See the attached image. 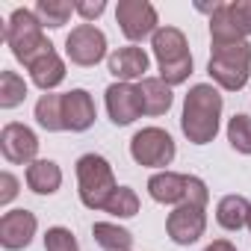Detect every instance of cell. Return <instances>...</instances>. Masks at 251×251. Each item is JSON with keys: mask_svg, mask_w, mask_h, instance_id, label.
Listing matches in <instances>:
<instances>
[{"mask_svg": "<svg viewBox=\"0 0 251 251\" xmlns=\"http://www.w3.org/2000/svg\"><path fill=\"white\" fill-rule=\"evenodd\" d=\"M219 118H222V95L210 83H198L189 89L183 100V115H180V127L183 136L192 145H207L219 133Z\"/></svg>", "mask_w": 251, "mask_h": 251, "instance_id": "cell-1", "label": "cell"}, {"mask_svg": "<svg viewBox=\"0 0 251 251\" xmlns=\"http://www.w3.org/2000/svg\"><path fill=\"white\" fill-rule=\"evenodd\" d=\"M157 65H160V80L166 86H180L192 74V53L186 45V36L177 27H160L151 39Z\"/></svg>", "mask_w": 251, "mask_h": 251, "instance_id": "cell-2", "label": "cell"}, {"mask_svg": "<svg viewBox=\"0 0 251 251\" xmlns=\"http://www.w3.org/2000/svg\"><path fill=\"white\" fill-rule=\"evenodd\" d=\"M3 42L12 48V56H15L18 62H24L27 68H30L42 53L53 50V45H50V42L45 39V33H42V24H39L36 12H30V9H15V12L9 15V24H6V30H3Z\"/></svg>", "mask_w": 251, "mask_h": 251, "instance_id": "cell-3", "label": "cell"}, {"mask_svg": "<svg viewBox=\"0 0 251 251\" xmlns=\"http://www.w3.org/2000/svg\"><path fill=\"white\" fill-rule=\"evenodd\" d=\"M77 183H80V201L89 210H106V201L118 189L112 166L100 154H83L77 160Z\"/></svg>", "mask_w": 251, "mask_h": 251, "instance_id": "cell-4", "label": "cell"}, {"mask_svg": "<svg viewBox=\"0 0 251 251\" xmlns=\"http://www.w3.org/2000/svg\"><path fill=\"white\" fill-rule=\"evenodd\" d=\"M207 74L222 89L239 92L251 74V45L239 42V45H227V48H213L210 62H207Z\"/></svg>", "mask_w": 251, "mask_h": 251, "instance_id": "cell-5", "label": "cell"}, {"mask_svg": "<svg viewBox=\"0 0 251 251\" xmlns=\"http://www.w3.org/2000/svg\"><path fill=\"white\" fill-rule=\"evenodd\" d=\"M148 192L154 201L160 204H201L207 207L210 201V192H207V183L195 175H177V172H160L148 180Z\"/></svg>", "mask_w": 251, "mask_h": 251, "instance_id": "cell-6", "label": "cell"}, {"mask_svg": "<svg viewBox=\"0 0 251 251\" xmlns=\"http://www.w3.org/2000/svg\"><path fill=\"white\" fill-rule=\"evenodd\" d=\"M130 157L139 166L148 169H163L175 160V139L163 127H142L130 139Z\"/></svg>", "mask_w": 251, "mask_h": 251, "instance_id": "cell-7", "label": "cell"}, {"mask_svg": "<svg viewBox=\"0 0 251 251\" xmlns=\"http://www.w3.org/2000/svg\"><path fill=\"white\" fill-rule=\"evenodd\" d=\"M115 21L121 27V33L130 42H142V39H154L157 27V9L148 0H121L115 6Z\"/></svg>", "mask_w": 251, "mask_h": 251, "instance_id": "cell-8", "label": "cell"}, {"mask_svg": "<svg viewBox=\"0 0 251 251\" xmlns=\"http://www.w3.org/2000/svg\"><path fill=\"white\" fill-rule=\"evenodd\" d=\"M65 53L74 65H83V68H92L103 59L106 53V36L95 27V24H80L68 33L65 39Z\"/></svg>", "mask_w": 251, "mask_h": 251, "instance_id": "cell-9", "label": "cell"}, {"mask_svg": "<svg viewBox=\"0 0 251 251\" xmlns=\"http://www.w3.org/2000/svg\"><path fill=\"white\" fill-rule=\"evenodd\" d=\"M204 227H207V213L201 204H180L169 213L166 219V230H169V239L177 242V245H192L204 236Z\"/></svg>", "mask_w": 251, "mask_h": 251, "instance_id": "cell-10", "label": "cell"}, {"mask_svg": "<svg viewBox=\"0 0 251 251\" xmlns=\"http://www.w3.org/2000/svg\"><path fill=\"white\" fill-rule=\"evenodd\" d=\"M0 151H3V157L9 163H15V166H30V163H36L39 139L27 124L9 121L6 127L0 130Z\"/></svg>", "mask_w": 251, "mask_h": 251, "instance_id": "cell-11", "label": "cell"}, {"mask_svg": "<svg viewBox=\"0 0 251 251\" xmlns=\"http://www.w3.org/2000/svg\"><path fill=\"white\" fill-rule=\"evenodd\" d=\"M36 227H39V222L30 210H9L0 219V245L6 251H21L33 242Z\"/></svg>", "mask_w": 251, "mask_h": 251, "instance_id": "cell-12", "label": "cell"}, {"mask_svg": "<svg viewBox=\"0 0 251 251\" xmlns=\"http://www.w3.org/2000/svg\"><path fill=\"white\" fill-rule=\"evenodd\" d=\"M106 112L112 118V124L124 127L133 124L142 115V100H139V89L130 83H112L106 89Z\"/></svg>", "mask_w": 251, "mask_h": 251, "instance_id": "cell-13", "label": "cell"}, {"mask_svg": "<svg viewBox=\"0 0 251 251\" xmlns=\"http://www.w3.org/2000/svg\"><path fill=\"white\" fill-rule=\"evenodd\" d=\"M98 112H95V100L86 89H71L62 95V121H65V130L71 133H83L95 124Z\"/></svg>", "mask_w": 251, "mask_h": 251, "instance_id": "cell-14", "label": "cell"}, {"mask_svg": "<svg viewBox=\"0 0 251 251\" xmlns=\"http://www.w3.org/2000/svg\"><path fill=\"white\" fill-rule=\"evenodd\" d=\"M109 74L118 80V83H130V80H145V71H148V53L142 48H118L112 56H109Z\"/></svg>", "mask_w": 251, "mask_h": 251, "instance_id": "cell-15", "label": "cell"}, {"mask_svg": "<svg viewBox=\"0 0 251 251\" xmlns=\"http://www.w3.org/2000/svg\"><path fill=\"white\" fill-rule=\"evenodd\" d=\"M30 77H33V83L39 86V89H45V92H50V89H56L62 80H65V62L59 59V53L56 50H48V53H42L30 68Z\"/></svg>", "mask_w": 251, "mask_h": 251, "instance_id": "cell-16", "label": "cell"}, {"mask_svg": "<svg viewBox=\"0 0 251 251\" xmlns=\"http://www.w3.org/2000/svg\"><path fill=\"white\" fill-rule=\"evenodd\" d=\"M139 100L145 115H163L172 106V86H166L160 77H145L139 86Z\"/></svg>", "mask_w": 251, "mask_h": 251, "instance_id": "cell-17", "label": "cell"}, {"mask_svg": "<svg viewBox=\"0 0 251 251\" xmlns=\"http://www.w3.org/2000/svg\"><path fill=\"white\" fill-rule=\"evenodd\" d=\"M210 39H213V48H227V45H239V42H245V36L239 33L236 21L230 18L227 3H216L213 18H210Z\"/></svg>", "mask_w": 251, "mask_h": 251, "instance_id": "cell-18", "label": "cell"}, {"mask_svg": "<svg viewBox=\"0 0 251 251\" xmlns=\"http://www.w3.org/2000/svg\"><path fill=\"white\" fill-rule=\"evenodd\" d=\"M62 183V172L53 160H36L27 166V186L36 195H53Z\"/></svg>", "mask_w": 251, "mask_h": 251, "instance_id": "cell-19", "label": "cell"}, {"mask_svg": "<svg viewBox=\"0 0 251 251\" xmlns=\"http://www.w3.org/2000/svg\"><path fill=\"white\" fill-rule=\"evenodd\" d=\"M248 219H251V204L245 195H225L216 207V222L225 230H239L248 225Z\"/></svg>", "mask_w": 251, "mask_h": 251, "instance_id": "cell-20", "label": "cell"}, {"mask_svg": "<svg viewBox=\"0 0 251 251\" xmlns=\"http://www.w3.org/2000/svg\"><path fill=\"white\" fill-rule=\"evenodd\" d=\"M92 236L103 251H130L133 248V233L127 227H118L109 222H95Z\"/></svg>", "mask_w": 251, "mask_h": 251, "instance_id": "cell-21", "label": "cell"}, {"mask_svg": "<svg viewBox=\"0 0 251 251\" xmlns=\"http://www.w3.org/2000/svg\"><path fill=\"white\" fill-rule=\"evenodd\" d=\"M36 18L42 27H50V30H59L68 24L71 12H74V3H68V0H39L36 3Z\"/></svg>", "mask_w": 251, "mask_h": 251, "instance_id": "cell-22", "label": "cell"}, {"mask_svg": "<svg viewBox=\"0 0 251 251\" xmlns=\"http://www.w3.org/2000/svg\"><path fill=\"white\" fill-rule=\"evenodd\" d=\"M36 121L42 124L45 130L56 133L65 130V121H62V95H42L36 103Z\"/></svg>", "mask_w": 251, "mask_h": 251, "instance_id": "cell-23", "label": "cell"}, {"mask_svg": "<svg viewBox=\"0 0 251 251\" xmlns=\"http://www.w3.org/2000/svg\"><path fill=\"white\" fill-rule=\"evenodd\" d=\"M24 98H27L24 77H18L15 71H0V106L12 109V106L24 103Z\"/></svg>", "mask_w": 251, "mask_h": 251, "instance_id": "cell-24", "label": "cell"}, {"mask_svg": "<svg viewBox=\"0 0 251 251\" xmlns=\"http://www.w3.org/2000/svg\"><path fill=\"white\" fill-rule=\"evenodd\" d=\"M227 142H230L233 151L251 154V115L236 112V115L227 121Z\"/></svg>", "mask_w": 251, "mask_h": 251, "instance_id": "cell-25", "label": "cell"}, {"mask_svg": "<svg viewBox=\"0 0 251 251\" xmlns=\"http://www.w3.org/2000/svg\"><path fill=\"white\" fill-rule=\"evenodd\" d=\"M106 213L118 216V219H130L139 213V195L130 189V186H118L112 192V198L106 201Z\"/></svg>", "mask_w": 251, "mask_h": 251, "instance_id": "cell-26", "label": "cell"}, {"mask_svg": "<svg viewBox=\"0 0 251 251\" xmlns=\"http://www.w3.org/2000/svg\"><path fill=\"white\" fill-rule=\"evenodd\" d=\"M45 248L48 251H80V245L68 227H50L45 233Z\"/></svg>", "mask_w": 251, "mask_h": 251, "instance_id": "cell-27", "label": "cell"}, {"mask_svg": "<svg viewBox=\"0 0 251 251\" xmlns=\"http://www.w3.org/2000/svg\"><path fill=\"white\" fill-rule=\"evenodd\" d=\"M227 9H230V18L236 21L239 33L251 36V0H230Z\"/></svg>", "mask_w": 251, "mask_h": 251, "instance_id": "cell-28", "label": "cell"}, {"mask_svg": "<svg viewBox=\"0 0 251 251\" xmlns=\"http://www.w3.org/2000/svg\"><path fill=\"white\" fill-rule=\"evenodd\" d=\"M103 9H106L103 0H80V3H74V12H80L86 24H89V21H95L98 15H103Z\"/></svg>", "mask_w": 251, "mask_h": 251, "instance_id": "cell-29", "label": "cell"}, {"mask_svg": "<svg viewBox=\"0 0 251 251\" xmlns=\"http://www.w3.org/2000/svg\"><path fill=\"white\" fill-rule=\"evenodd\" d=\"M15 195H18V180L9 172H3L0 175V204H9Z\"/></svg>", "mask_w": 251, "mask_h": 251, "instance_id": "cell-30", "label": "cell"}, {"mask_svg": "<svg viewBox=\"0 0 251 251\" xmlns=\"http://www.w3.org/2000/svg\"><path fill=\"white\" fill-rule=\"evenodd\" d=\"M204 251H236V245H233L230 239H216V242H210Z\"/></svg>", "mask_w": 251, "mask_h": 251, "instance_id": "cell-31", "label": "cell"}, {"mask_svg": "<svg viewBox=\"0 0 251 251\" xmlns=\"http://www.w3.org/2000/svg\"><path fill=\"white\" fill-rule=\"evenodd\" d=\"M248 227H251V219H248Z\"/></svg>", "mask_w": 251, "mask_h": 251, "instance_id": "cell-32", "label": "cell"}]
</instances>
